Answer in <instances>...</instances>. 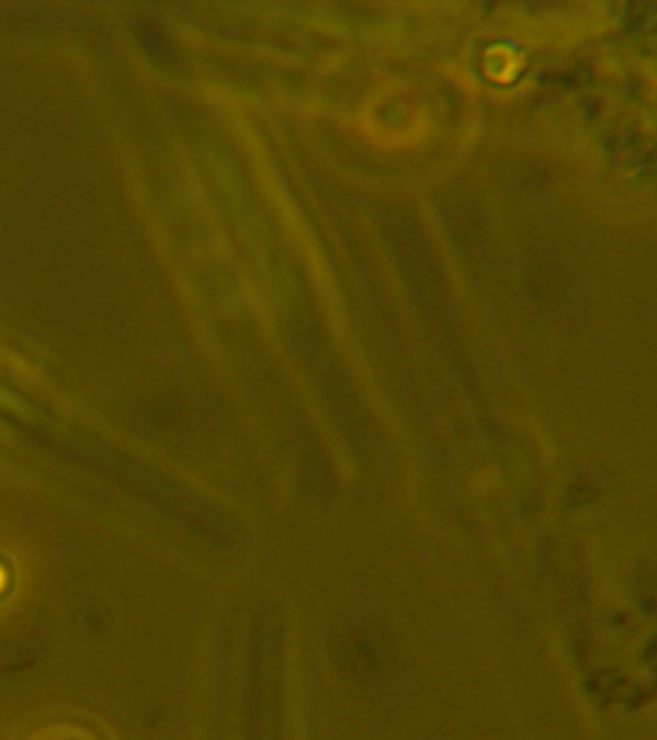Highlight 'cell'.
I'll list each match as a JSON object with an SVG mask.
<instances>
[{"label":"cell","instance_id":"1","mask_svg":"<svg viewBox=\"0 0 657 740\" xmlns=\"http://www.w3.org/2000/svg\"><path fill=\"white\" fill-rule=\"evenodd\" d=\"M333 658L353 675H382L397 661L396 642L378 622H351L336 637Z\"/></svg>","mask_w":657,"mask_h":740}]
</instances>
